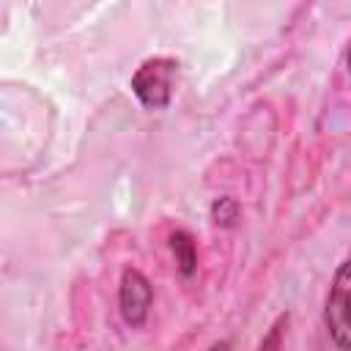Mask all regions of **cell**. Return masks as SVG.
I'll list each match as a JSON object with an SVG mask.
<instances>
[{
  "label": "cell",
  "instance_id": "obj_1",
  "mask_svg": "<svg viewBox=\"0 0 351 351\" xmlns=\"http://www.w3.org/2000/svg\"><path fill=\"white\" fill-rule=\"evenodd\" d=\"M178 74V60L173 58H148L132 74V93L148 110H162L170 104L173 82Z\"/></svg>",
  "mask_w": 351,
  "mask_h": 351
},
{
  "label": "cell",
  "instance_id": "obj_2",
  "mask_svg": "<svg viewBox=\"0 0 351 351\" xmlns=\"http://www.w3.org/2000/svg\"><path fill=\"white\" fill-rule=\"evenodd\" d=\"M324 324L340 351H351V258L340 263L326 293Z\"/></svg>",
  "mask_w": 351,
  "mask_h": 351
},
{
  "label": "cell",
  "instance_id": "obj_3",
  "mask_svg": "<svg viewBox=\"0 0 351 351\" xmlns=\"http://www.w3.org/2000/svg\"><path fill=\"white\" fill-rule=\"evenodd\" d=\"M151 302H154V288H151L148 277L140 269L126 266L121 274V288H118V310H121V318L126 321V326L140 329L148 318Z\"/></svg>",
  "mask_w": 351,
  "mask_h": 351
},
{
  "label": "cell",
  "instance_id": "obj_4",
  "mask_svg": "<svg viewBox=\"0 0 351 351\" xmlns=\"http://www.w3.org/2000/svg\"><path fill=\"white\" fill-rule=\"evenodd\" d=\"M170 247H173V252H176V261H178L181 271H184V274H192V271H195V263H197V255H195V244H192L189 233H184V230L173 233Z\"/></svg>",
  "mask_w": 351,
  "mask_h": 351
},
{
  "label": "cell",
  "instance_id": "obj_5",
  "mask_svg": "<svg viewBox=\"0 0 351 351\" xmlns=\"http://www.w3.org/2000/svg\"><path fill=\"white\" fill-rule=\"evenodd\" d=\"M211 217H214V222L219 228H233L239 222V217H241V208H239V203L233 197H219L211 206Z\"/></svg>",
  "mask_w": 351,
  "mask_h": 351
},
{
  "label": "cell",
  "instance_id": "obj_6",
  "mask_svg": "<svg viewBox=\"0 0 351 351\" xmlns=\"http://www.w3.org/2000/svg\"><path fill=\"white\" fill-rule=\"evenodd\" d=\"M280 324H282V318H280ZM280 324H274L271 326V332H269V337L261 343V351H280Z\"/></svg>",
  "mask_w": 351,
  "mask_h": 351
},
{
  "label": "cell",
  "instance_id": "obj_7",
  "mask_svg": "<svg viewBox=\"0 0 351 351\" xmlns=\"http://www.w3.org/2000/svg\"><path fill=\"white\" fill-rule=\"evenodd\" d=\"M206 351H233V346H230L228 340H217V343H211Z\"/></svg>",
  "mask_w": 351,
  "mask_h": 351
},
{
  "label": "cell",
  "instance_id": "obj_8",
  "mask_svg": "<svg viewBox=\"0 0 351 351\" xmlns=\"http://www.w3.org/2000/svg\"><path fill=\"white\" fill-rule=\"evenodd\" d=\"M346 63H348V71H351V49H348V58H346Z\"/></svg>",
  "mask_w": 351,
  "mask_h": 351
}]
</instances>
